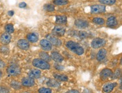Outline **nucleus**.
I'll return each mask as SVG.
<instances>
[{"label":"nucleus","instance_id":"f257e3e1","mask_svg":"<svg viewBox=\"0 0 122 93\" xmlns=\"http://www.w3.org/2000/svg\"><path fill=\"white\" fill-rule=\"evenodd\" d=\"M66 46L70 51H72L78 55H82L84 53V49L78 43L73 41H69L66 43Z\"/></svg>","mask_w":122,"mask_h":93},{"label":"nucleus","instance_id":"f03ea898","mask_svg":"<svg viewBox=\"0 0 122 93\" xmlns=\"http://www.w3.org/2000/svg\"><path fill=\"white\" fill-rule=\"evenodd\" d=\"M32 65L34 67L40 69L49 70L50 69L49 63L42 59H34L32 62Z\"/></svg>","mask_w":122,"mask_h":93},{"label":"nucleus","instance_id":"7ed1b4c3","mask_svg":"<svg viewBox=\"0 0 122 93\" xmlns=\"http://www.w3.org/2000/svg\"><path fill=\"white\" fill-rule=\"evenodd\" d=\"M7 72L9 75L15 76L19 75L20 72H21V70H20V68L19 67L18 65H12L7 68Z\"/></svg>","mask_w":122,"mask_h":93},{"label":"nucleus","instance_id":"20e7f679","mask_svg":"<svg viewBox=\"0 0 122 93\" xmlns=\"http://www.w3.org/2000/svg\"><path fill=\"white\" fill-rule=\"evenodd\" d=\"M106 44V41L104 39L97 38L93 40L91 43V46L95 49H97L104 46Z\"/></svg>","mask_w":122,"mask_h":93},{"label":"nucleus","instance_id":"39448f33","mask_svg":"<svg viewBox=\"0 0 122 93\" xmlns=\"http://www.w3.org/2000/svg\"><path fill=\"white\" fill-rule=\"evenodd\" d=\"M106 11V7L104 5H95L91 7V12L92 14L103 13Z\"/></svg>","mask_w":122,"mask_h":93},{"label":"nucleus","instance_id":"423d86ee","mask_svg":"<svg viewBox=\"0 0 122 93\" xmlns=\"http://www.w3.org/2000/svg\"><path fill=\"white\" fill-rule=\"evenodd\" d=\"M46 38L48 41L51 43V44H53L56 46H60L62 44L61 41L54 35L48 34L46 35Z\"/></svg>","mask_w":122,"mask_h":93},{"label":"nucleus","instance_id":"0eeeda50","mask_svg":"<svg viewBox=\"0 0 122 93\" xmlns=\"http://www.w3.org/2000/svg\"><path fill=\"white\" fill-rule=\"evenodd\" d=\"M112 71L109 69H105L101 71L100 73V77L103 81L107 80L109 77H111L112 75Z\"/></svg>","mask_w":122,"mask_h":93},{"label":"nucleus","instance_id":"6e6552de","mask_svg":"<svg viewBox=\"0 0 122 93\" xmlns=\"http://www.w3.org/2000/svg\"><path fill=\"white\" fill-rule=\"evenodd\" d=\"M65 29L61 26H56L52 30V34L55 36L61 37L64 35Z\"/></svg>","mask_w":122,"mask_h":93},{"label":"nucleus","instance_id":"1a4fd4ad","mask_svg":"<svg viewBox=\"0 0 122 93\" xmlns=\"http://www.w3.org/2000/svg\"><path fill=\"white\" fill-rule=\"evenodd\" d=\"M40 45L43 50L46 51H51L52 48L51 43L47 39H42L40 42Z\"/></svg>","mask_w":122,"mask_h":93},{"label":"nucleus","instance_id":"9d476101","mask_svg":"<svg viewBox=\"0 0 122 93\" xmlns=\"http://www.w3.org/2000/svg\"><path fill=\"white\" fill-rule=\"evenodd\" d=\"M11 39V36L10 34L7 33H5L2 34L0 38L1 42L5 45L8 44L10 42Z\"/></svg>","mask_w":122,"mask_h":93},{"label":"nucleus","instance_id":"9b49d317","mask_svg":"<svg viewBox=\"0 0 122 93\" xmlns=\"http://www.w3.org/2000/svg\"><path fill=\"white\" fill-rule=\"evenodd\" d=\"M21 83L23 86H26V87H31L33 86L35 84V81L33 79L30 78V77H24Z\"/></svg>","mask_w":122,"mask_h":93},{"label":"nucleus","instance_id":"f8f14e48","mask_svg":"<svg viewBox=\"0 0 122 93\" xmlns=\"http://www.w3.org/2000/svg\"><path fill=\"white\" fill-rule=\"evenodd\" d=\"M75 25L78 28H86L88 26L89 23L88 21L84 20L77 19L75 21Z\"/></svg>","mask_w":122,"mask_h":93},{"label":"nucleus","instance_id":"ddd939ff","mask_svg":"<svg viewBox=\"0 0 122 93\" xmlns=\"http://www.w3.org/2000/svg\"><path fill=\"white\" fill-rule=\"evenodd\" d=\"M18 47L23 50H27L29 48V43L25 39H20L18 41Z\"/></svg>","mask_w":122,"mask_h":93},{"label":"nucleus","instance_id":"4468645a","mask_svg":"<svg viewBox=\"0 0 122 93\" xmlns=\"http://www.w3.org/2000/svg\"><path fill=\"white\" fill-rule=\"evenodd\" d=\"M41 75V72L40 70L37 69H33L29 71L28 73V76L29 77L32 79H38L40 78Z\"/></svg>","mask_w":122,"mask_h":93},{"label":"nucleus","instance_id":"2eb2a0df","mask_svg":"<svg viewBox=\"0 0 122 93\" xmlns=\"http://www.w3.org/2000/svg\"><path fill=\"white\" fill-rule=\"evenodd\" d=\"M51 57L52 58V59L54 61H55L56 62H58V63L62 62V61L64 60L63 57H62L60 53H59L56 52L51 53Z\"/></svg>","mask_w":122,"mask_h":93},{"label":"nucleus","instance_id":"dca6fc26","mask_svg":"<svg viewBox=\"0 0 122 93\" xmlns=\"http://www.w3.org/2000/svg\"><path fill=\"white\" fill-rule=\"evenodd\" d=\"M117 85V84L116 83H109L106 84L103 87V91L106 93H110L113 90L114 88Z\"/></svg>","mask_w":122,"mask_h":93},{"label":"nucleus","instance_id":"f3484780","mask_svg":"<svg viewBox=\"0 0 122 93\" xmlns=\"http://www.w3.org/2000/svg\"><path fill=\"white\" fill-rule=\"evenodd\" d=\"M28 40L32 43H35L38 41V35L36 33H30L28 34L26 36Z\"/></svg>","mask_w":122,"mask_h":93},{"label":"nucleus","instance_id":"a211bd4d","mask_svg":"<svg viewBox=\"0 0 122 93\" xmlns=\"http://www.w3.org/2000/svg\"><path fill=\"white\" fill-rule=\"evenodd\" d=\"M106 25L109 27H114L118 25V21L117 19L114 16H111L107 19L106 21Z\"/></svg>","mask_w":122,"mask_h":93},{"label":"nucleus","instance_id":"6ab92c4d","mask_svg":"<svg viewBox=\"0 0 122 93\" xmlns=\"http://www.w3.org/2000/svg\"><path fill=\"white\" fill-rule=\"evenodd\" d=\"M107 55V51L105 49H101L98 51L97 55L96 58L98 61H102L105 58L106 56Z\"/></svg>","mask_w":122,"mask_h":93},{"label":"nucleus","instance_id":"aec40b11","mask_svg":"<svg viewBox=\"0 0 122 93\" xmlns=\"http://www.w3.org/2000/svg\"><path fill=\"white\" fill-rule=\"evenodd\" d=\"M67 18L64 15H57L56 16V23L58 24H64L66 23Z\"/></svg>","mask_w":122,"mask_h":93},{"label":"nucleus","instance_id":"412c9836","mask_svg":"<svg viewBox=\"0 0 122 93\" xmlns=\"http://www.w3.org/2000/svg\"><path fill=\"white\" fill-rule=\"evenodd\" d=\"M47 86H49V87L58 88L60 86V84L55 80H54V79H50L49 81L47 83Z\"/></svg>","mask_w":122,"mask_h":93},{"label":"nucleus","instance_id":"4be33fe9","mask_svg":"<svg viewBox=\"0 0 122 93\" xmlns=\"http://www.w3.org/2000/svg\"><path fill=\"white\" fill-rule=\"evenodd\" d=\"M55 78L59 81H68V77L65 75H62V74H55L54 75Z\"/></svg>","mask_w":122,"mask_h":93},{"label":"nucleus","instance_id":"5701e85b","mask_svg":"<svg viewBox=\"0 0 122 93\" xmlns=\"http://www.w3.org/2000/svg\"><path fill=\"white\" fill-rule=\"evenodd\" d=\"M40 57L41 58L42 60H44L46 62H49L51 61V57L47 53L44 52H41L40 53Z\"/></svg>","mask_w":122,"mask_h":93},{"label":"nucleus","instance_id":"b1692460","mask_svg":"<svg viewBox=\"0 0 122 93\" xmlns=\"http://www.w3.org/2000/svg\"><path fill=\"white\" fill-rule=\"evenodd\" d=\"M54 4L57 6L66 5L69 3L68 0H54Z\"/></svg>","mask_w":122,"mask_h":93},{"label":"nucleus","instance_id":"393cba45","mask_svg":"<svg viewBox=\"0 0 122 93\" xmlns=\"http://www.w3.org/2000/svg\"><path fill=\"white\" fill-rule=\"evenodd\" d=\"M93 23L95 24L102 25L105 24V20L104 19L101 18H95L93 19Z\"/></svg>","mask_w":122,"mask_h":93},{"label":"nucleus","instance_id":"a878e982","mask_svg":"<svg viewBox=\"0 0 122 93\" xmlns=\"http://www.w3.org/2000/svg\"><path fill=\"white\" fill-rule=\"evenodd\" d=\"M43 9L46 11L52 12L55 11V6L52 4H46L44 5Z\"/></svg>","mask_w":122,"mask_h":93},{"label":"nucleus","instance_id":"bb28decb","mask_svg":"<svg viewBox=\"0 0 122 93\" xmlns=\"http://www.w3.org/2000/svg\"><path fill=\"white\" fill-rule=\"evenodd\" d=\"M5 29L6 33L9 34L12 33L14 32V26L11 24H8L6 25L5 27Z\"/></svg>","mask_w":122,"mask_h":93},{"label":"nucleus","instance_id":"cd10ccee","mask_svg":"<svg viewBox=\"0 0 122 93\" xmlns=\"http://www.w3.org/2000/svg\"><path fill=\"white\" fill-rule=\"evenodd\" d=\"M101 4L107 5H112L116 2V0H98Z\"/></svg>","mask_w":122,"mask_h":93},{"label":"nucleus","instance_id":"c85d7f7f","mask_svg":"<svg viewBox=\"0 0 122 93\" xmlns=\"http://www.w3.org/2000/svg\"><path fill=\"white\" fill-rule=\"evenodd\" d=\"M76 36L80 39H84L86 38V37H87V33L84 32V31H79V32H78L77 33H76Z\"/></svg>","mask_w":122,"mask_h":93},{"label":"nucleus","instance_id":"c756f323","mask_svg":"<svg viewBox=\"0 0 122 93\" xmlns=\"http://www.w3.org/2000/svg\"><path fill=\"white\" fill-rule=\"evenodd\" d=\"M11 86L15 89H19L21 88V85L20 83L16 81H12L11 83Z\"/></svg>","mask_w":122,"mask_h":93},{"label":"nucleus","instance_id":"7c9ffc66","mask_svg":"<svg viewBox=\"0 0 122 93\" xmlns=\"http://www.w3.org/2000/svg\"><path fill=\"white\" fill-rule=\"evenodd\" d=\"M39 93H52L51 90L49 88H41L38 90Z\"/></svg>","mask_w":122,"mask_h":93},{"label":"nucleus","instance_id":"2f4dec72","mask_svg":"<svg viewBox=\"0 0 122 93\" xmlns=\"http://www.w3.org/2000/svg\"><path fill=\"white\" fill-rule=\"evenodd\" d=\"M120 70H117L114 74H112V79H115L118 78L119 76H120Z\"/></svg>","mask_w":122,"mask_h":93},{"label":"nucleus","instance_id":"473e14b6","mask_svg":"<svg viewBox=\"0 0 122 93\" xmlns=\"http://www.w3.org/2000/svg\"><path fill=\"white\" fill-rule=\"evenodd\" d=\"M9 90L7 88L1 86L0 87V93H9Z\"/></svg>","mask_w":122,"mask_h":93},{"label":"nucleus","instance_id":"72a5a7b5","mask_svg":"<svg viewBox=\"0 0 122 93\" xmlns=\"http://www.w3.org/2000/svg\"><path fill=\"white\" fill-rule=\"evenodd\" d=\"M54 67L56 70H60V71L63 70L64 69V66H61V65H60L59 64H57V63L55 64Z\"/></svg>","mask_w":122,"mask_h":93},{"label":"nucleus","instance_id":"f704fd0d","mask_svg":"<svg viewBox=\"0 0 122 93\" xmlns=\"http://www.w3.org/2000/svg\"><path fill=\"white\" fill-rule=\"evenodd\" d=\"M19 6L20 8H25V7L26 6V4L25 2H23L20 3L19 5Z\"/></svg>","mask_w":122,"mask_h":93},{"label":"nucleus","instance_id":"c9c22d12","mask_svg":"<svg viewBox=\"0 0 122 93\" xmlns=\"http://www.w3.org/2000/svg\"><path fill=\"white\" fill-rule=\"evenodd\" d=\"M9 51V49H8V48H6V47H2L1 48V49H0V51H1V52H2V53H4V52H6V51Z\"/></svg>","mask_w":122,"mask_h":93},{"label":"nucleus","instance_id":"e433bc0d","mask_svg":"<svg viewBox=\"0 0 122 93\" xmlns=\"http://www.w3.org/2000/svg\"><path fill=\"white\" fill-rule=\"evenodd\" d=\"M66 93H79V92L76 90H71L67 91Z\"/></svg>","mask_w":122,"mask_h":93},{"label":"nucleus","instance_id":"4c0bfd02","mask_svg":"<svg viewBox=\"0 0 122 93\" xmlns=\"http://www.w3.org/2000/svg\"><path fill=\"white\" fill-rule=\"evenodd\" d=\"M5 66V63L2 61L0 60V68L4 67Z\"/></svg>","mask_w":122,"mask_h":93},{"label":"nucleus","instance_id":"58836bf2","mask_svg":"<svg viewBox=\"0 0 122 93\" xmlns=\"http://www.w3.org/2000/svg\"><path fill=\"white\" fill-rule=\"evenodd\" d=\"M14 14V11L11 10V11H9L8 12V15H9V16H13Z\"/></svg>","mask_w":122,"mask_h":93},{"label":"nucleus","instance_id":"ea45409f","mask_svg":"<svg viewBox=\"0 0 122 93\" xmlns=\"http://www.w3.org/2000/svg\"><path fill=\"white\" fill-rule=\"evenodd\" d=\"M2 71L0 70V78H1V76H2Z\"/></svg>","mask_w":122,"mask_h":93}]
</instances>
